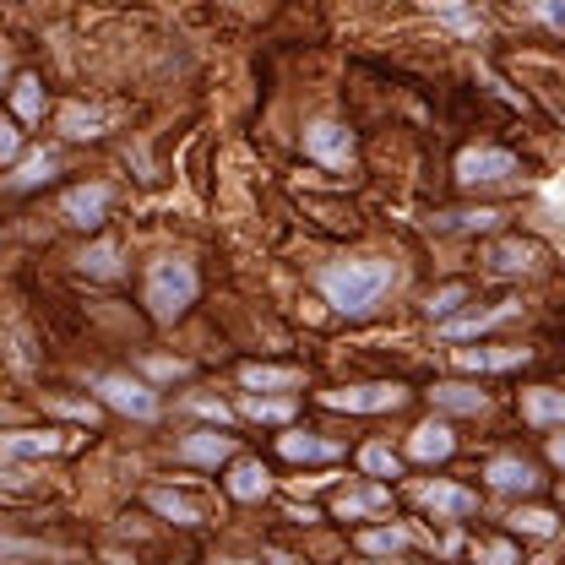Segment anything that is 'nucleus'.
<instances>
[{"instance_id":"1","label":"nucleus","mask_w":565,"mask_h":565,"mask_svg":"<svg viewBox=\"0 0 565 565\" xmlns=\"http://www.w3.org/2000/svg\"><path fill=\"white\" fill-rule=\"evenodd\" d=\"M316 282L338 316H370L381 294L397 282V267L392 262H338V267H321Z\"/></svg>"},{"instance_id":"2","label":"nucleus","mask_w":565,"mask_h":565,"mask_svg":"<svg viewBox=\"0 0 565 565\" xmlns=\"http://www.w3.org/2000/svg\"><path fill=\"white\" fill-rule=\"evenodd\" d=\"M196 267L185 262V256H163V262H152L147 267V282H141V299H147V310H152V321H163V327H174L191 305H196Z\"/></svg>"},{"instance_id":"3","label":"nucleus","mask_w":565,"mask_h":565,"mask_svg":"<svg viewBox=\"0 0 565 565\" xmlns=\"http://www.w3.org/2000/svg\"><path fill=\"white\" fill-rule=\"evenodd\" d=\"M305 152H310L321 169H338V174H349L353 158H359L353 131L338 126V120H310V126H305Z\"/></svg>"},{"instance_id":"4","label":"nucleus","mask_w":565,"mask_h":565,"mask_svg":"<svg viewBox=\"0 0 565 565\" xmlns=\"http://www.w3.org/2000/svg\"><path fill=\"white\" fill-rule=\"evenodd\" d=\"M93 392H98L115 414H126V419H141V424L158 419V392L141 386V381H131V375H98Z\"/></svg>"},{"instance_id":"5","label":"nucleus","mask_w":565,"mask_h":565,"mask_svg":"<svg viewBox=\"0 0 565 565\" xmlns=\"http://www.w3.org/2000/svg\"><path fill=\"white\" fill-rule=\"evenodd\" d=\"M321 403L338 414H397L408 392L403 386H343V392H321Z\"/></svg>"},{"instance_id":"6","label":"nucleus","mask_w":565,"mask_h":565,"mask_svg":"<svg viewBox=\"0 0 565 565\" xmlns=\"http://www.w3.org/2000/svg\"><path fill=\"white\" fill-rule=\"evenodd\" d=\"M511 174H516V158L500 152V147H468L457 158V180L462 185H505Z\"/></svg>"},{"instance_id":"7","label":"nucleus","mask_w":565,"mask_h":565,"mask_svg":"<svg viewBox=\"0 0 565 565\" xmlns=\"http://www.w3.org/2000/svg\"><path fill=\"white\" fill-rule=\"evenodd\" d=\"M61 212H66L71 228H98L104 217H109V185H76V191H66V202H61Z\"/></svg>"},{"instance_id":"8","label":"nucleus","mask_w":565,"mask_h":565,"mask_svg":"<svg viewBox=\"0 0 565 565\" xmlns=\"http://www.w3.org/2000/svg\"><path fill=\"white\" fill-rule=\"evenodd\" d=\"M174 457H180V462H196V468H217V462H228V457H234V435L196 429V435H185V440L174 446Z\"/></svg>"},{"instance_id":"9","label":"nucleus","mask_w":565,"mask_h":565,"mask_svg":"<svg viewBox=\"0 0 565 565\" xmlns=\"http://www.w3.org/2000/svg\"><path fill=\"white\" fill-rule=\"evenodd\" d=\"M484 479H490L494 490H505V494H533L539 490V468H533L527 457H490Z\"/></svg>"},{"instance_id":"10","label":"nucleus","mask_w":565,"mask_h":565,"mask_svg":"<svg viewBox=\"0 0 565 565\" xmlns=\"http://www.w3.org/2000/svg\"><path fill=\"white\" fill-rule=\"evenodd\" d=\"M490 267L505 273V278H533L539 273V245H527V239H494Z\"/></svg>"},{"instance_id":"11","label":"nucleus","mask_w":565,"mask_h":565,"mask_svg":"<svg viewBox=\"0 0 565 565\" xmlns=\"http://www.w3.org/2000/svg\"><path fill=\"white\" fill-rule=\"evenodd\" d=\"M419 505H429L435 516H473L479 494L462 490V484H419Z\"/></svg>"},{"instance_id":"12","label":"nucleus","mask_w":565,"mask_h":565,"mask_svg":"<svg viewBox=\"0 0 565 565\" xmlns=\"http://www.w3.org/2000/svg\"><path fill=\"white\" fill-rule=\"evenodd\" d=\"M50 451H61V435H39V429L0 435V462H28V457H50Z\"/></svg>"},{"instance_id":"13","label":"nucleus","mask_w":565,"mask_h":565,"mask_svg":"<svg viewBox=\"0 0 565 565\" xmlns=\"http://www.w3.org/2000/svg\"><path fill=\"white\" fill-rule=\"evenodd\" d=\"M278 451L288 462H332L343 446L338 440H321V435H305V429H288V435H278Z\"/></svg>"},{"instance_id":"14","label":"nucleus","mask_w":565,"mask_h":565,"mask_svg":"<svg viewBox=\"0 0 565 565\" xmlns=\"http://www.w3.org/2000/svg\"><path fill=\"white\" fill-rule=\"evenodd\" d=\"M451 451H457V435L446 424H419L408 435V457H419V462H446Z\"/></svg>"},{"instance_id":"15","label":"nucleus","mask_w":565,"mask_h":565,"mask_svg":"<svg viewBox=\"0 0 565 565\" xmlns=\"http://www.w3.org/2000/svg\"><path fill=\"white\" fill-rule=\"evenodd\" d=\"M522 414H527V424H539V429H555V424H565V392H555V386L522 392Z\"/></svg>"},{"instance_id":"16","label":"nucleus","mask_w":565,"mask_h":565,"mask_svg":"<svg viewBox=\"0 0 565 565\" xmlns=\"http://www.w3.org/2000/svg\"><path fill=\"white\" fill-rule=\"evenodd\" d=\"M299 381H305V370H294V364H245L239 370V386H250V392H288Z\"/></svg>"},{"instance_id":"17","label":"nucleus","mask_w":565,"mask_h":565,"mask_svg":"<svg viewBox=\"0 0 565 565\" xmlns=\"http://www.w3.org/2000/svg\"><path fill=\"white\" fill-rule=\"evenodd\" d=\"M267 490H273V473H267L256 457H239V462L228 468V494H234V500H262Z\"/></svg>"},{"instance_id":"18","label":"nucleus","mask_w":565,"mask_h":565,"mask_svg":"<svg viewBox=\"0 0 565 565\" xmlns=\"http://www.w3.org/2000/svg\"><path fill=\"white\" fill-rule=\"evenodd\" d=\"M527 359H533V349H457L462 370H516Z\"/></svg>"},{"instance_id":"19","label":"nucleus","mask_w":565,"mask_h":565,"mask_svg":"<svg viewBox=\"0 0 565 565\" xmlns=\"http://www.w3.org/2000/svg\"><path fill=\"white\" fill-rule=\"evenodd\" d=\"M516 310H522V305H511V299H505V305L479 310V316H468V321H446V327H440V338H451V343H457V338H479V332H490V327H500V321H511Z\"/></svg>"},{"instance_id":"20","label":"nucleus","mask_w":565,"mask_h":565,"mask_svg":"<svg viewBox=\"0 0 565 565\" xmlns=\"http://www.w3.org/2000/svg\"><path fill=\"white\" fill-rule=\"evenodd\" d=\"M386 500H392V494L381 490V484H359V490L338 494V500H332V511L353 522V516H375V511H386Z\"/></svg>"},{"instance_id":"21","label":"nucleus","mask_w":565,"mask_h":565,"mask_svg":"<svg viewBox=\"0 0 565 565\" xmlns=\"http://www.w3.org/2000/svg\"><path fill=\"white\" fill-rule=\"evenodd\" d=\"M147 505H152L158 516H169L174 527H196V522H202V505L185 500V494H174V490H147Z\"/></svg>"},{"instance_id":"22","label":"nucleus","mask_w":565,"mask_h":565,"mask_svg":"<svg viewBox=\"0 0 565 565\" xmlns=\"http://www.w3.org/2000/svg\"><path fill=\"white\" fill-rule=\"evenodd\" d=\"M429 397H435V408H451V414H484V392L462 386V381H440Z\"/></svg>"},{"instance_id":"23","label":"nucleus","mask_w":565,"mask_h":565,"mask_svg":"<svg viewBox=\"0 0 565 565\" xmlns=\"http://www.w3.org/2000/svg\"><path fill=\"white\" fill-rule=\"evenodd\" d=\"M104 126H109V115H104V109H82V104H66V109H61V131L76 137V141L104 137Z\"/></svg>"},{"instance_id":"24","label":"nucleus","mask_w":565,"mask_h":565,"mask_svg":"<svg viewBox=\"0 0 565 565\" xmlns=\"http://www.w3.org/2000/svg\"><path fill=\"white\" fill-rule=\"evenodd\" d=\"M55 169H61V158H55V152H28V158L17 163V174H11V185H17V191H33V185H44V180H55Z\"/></svg>"},{"instance_id":"25","label":"nucleus","mask_w":565,"mask_h":565,"mask_svg":"<svg viewBox=\"0 0 565 565\" xmlns=\"http://www.w3.org/2000/svg\"><path fill=\"white\" fill-rule=\"evenodd\" d=\"M239 414H245V419L282 424V419H294V397H262V392H250V397L239 403Z\"/></svg>"},{"instance_id":"26","label":"nucleus","mask_w":565,"mask_h":565,"mask_svg":"<svg viewBox=\"0 0 565 565\" xmlns=\"http://www.w3.org/2000/svg\"><path fill=\"white\" fill-rule=\"evenodd\" d=\"M359 468H364V473H375V479H397V473H403V457H397L392 446L370 440V446L359 451Z\"/></svg>"},{"instance_id":"27","label":"nucleus","mask_w":565,"mask_h":565,"mask_svg":"<svg viewBox=\"0 0 565 565\" xmlns=\"http://www.w3.org/2000/svg\"><path fill=\"white\" fill-rule=\"evenodd\" d=\"M82 273H87V278H115V273H120V245L98 239L93 250H82Z\"/></svg>"},{"instance_id":"28","label":"nucleus","mask_w":565,"mask_h":565,"mask_svg":"<svg viewBox=\"0 0 565 565\" xmlns=\"http://www.w3.org/2000/svg\"><path fill=\"white\" fill-rule=\"evenodd\" d=\"M11 104H17V120H39L44 115V93H39V76H22L17 87H11Z\"/></svg>"},{"instance_id":"29","label":"nucleus","mask_w":565,"mask_h":565,"mask_svg":"<svg viewBox=\"0 0 565 565\" xmlns=\"http://www.w3.org/2000/svg\"><path fill=\"white\" fill-rule=\"evenodd\" d=\"M359 550L364 555H397V550H408V533L403 527H370V533H359Z\"/></svg>"},{"instance_id":"30","label":"nucleus","mask_w":565,"mask_h":565,"mask_svg":"<svg viewBox=\"0 0 565 565\" xmlns=\"http://www.w3.org/2000/svg\"><path fill=\"white\" fill-rule=\"evenodd\" d=\"M0 561H66L55 544H33V539H0Z\"/></svg>"},{"instance_id":"31","label":"nucleus","mask_w":565,"mask_h":565,"mask_svg":"<svg viewBox=\"0 0 565 565\" xmlns=\"http://www.w3.org/2000/svg\"><path fill=\"white\" fill-rule=\"evenodd\" d=\"M511 527H516V533H527V539H550V533H555V511L527 505V511H516V516H511Z\"/></svg>"},{"instance_id":"32","label":"nucleus","mask_w":565,"mask_h":565,"mask_svg":"<svg viewBox=\"0 0 565 565\" xmlns=\"http://www.w3.org/2000/svg\"><path fill=\"white\" fill-rule=\"evenodd\" d=\"M462 299H468V288H462V282H446V288H435V294H429V305H424V310H429V321H446Z\"/></svg>"},{"instance_id":"33","label":"nucleus","mask_w":565,"mask_h":565,"mask_svg":"<svg viewBox=\"0 0 565 565\" xmlns=\"http://www.w3.org/2000/svg\"><path fill=\"white\" fill-rule=\"evenodd\" d=\"M446 223H451V228H473V234H490L494 223H500V212H490V207H479V212H451Z\"/></svg>"},{"instance_id":"34","label":"nucleus","mask_w":565,"mask_h":565,"mask_svg":"<svg viewBox=\"0 0 565 565\" xmlns=\"http://www.w3.org/2000/svg\"><path fill=\"white\" fill-rule=\"evenodd\" d=\"M440 17H446L457 33H484V22H479V17H468V11H462V0H440Z\"/></svg>"},{"instance_id":"35","label":"nucleus","mask_w":565,"mask_h":565,"mask_svg":"<svg viewBox=\"0 0 565 565\" xmlns=\"http://www.w3.org/2000/svg\"><path fill=\"white\" fill-rule=\"evenodd\" d=\"M473 561L479 565H516V550H511V544H479Z\"/></svg>"},{"instance_id":"36","label":"nucleus","mask_w":565,"mask_h":565,"mask_svg":"<svg viewBox=\"0 0 565 565\" xmlns=\"http://www.w3.org/2000/svg\"><path fill=\"white\" fill-rule=\"evenodd\" d=\"M17 152H22V131L11 120H0V163H11Z\"/></svg>"},{"instance_id":"37","label":"nucleus","mask_w":565,"mask_h":565,"mask_svg":"<svg viewBox=\"0 0 565 565\" xmlns=\"http://www.w3.org/2000/svg\"><path fill=\"white\" fill-rule=\"evenodd\" d=\"M533 11H539L550 28H565V6H561V0H533Z\"/></svg>"},{"instance_id":"38","label":"nucleus","mask_w":565,"mask_h":565,"mask_svg":"<svg viewBox=\"0 0 565 565\" xmlns=\"http://www.w3.org/2000/svg\"><path fill=\"white\" fill-rule=\"evenodd\" d=\"M191 408H196V414H207V419H217V424H228V419H234V414H228L223 403H212V397H191Z\"/></svg>"},{"instance_id":"39","label":"nucleus","mask_w":565,"mask_h":565,"mask_svg":"<svg viewBox=\"0 0 565 565\" xmlns=\"http://www.w3.org/2000/svg\"><path fill=\"white\" fill-rule=\"evenodd\" d=\"M147 370H152L158 381H169V375H185V364H180V359H152Z\"/></svg>"},{"instance_id":"40","label":"nucleus","mask_w":565,"mask_h":565,"mask_svg":"<svg viewBox=\"0 0 565 565\" xmlns=\"http://www.w3.org/2000/svg\"><path fill=\"white\" fill-rule=\"evenodd\" d=\"M273 565H299V561L294 555H273Z\"/></svg>"},{"instance_id":"41","label":"nucleus","mask_w":565,"mask_h":565,"mask_svg":"<svg viewBox=\"0 0 565 565\" xmlns=\"http://www.w3.org/2000/svg\"><path fill=\"white\" fill-rule=\"evenodd\" d=\"M217 565H256V561H217Z\"/></svg>"},{"instance_id":"42","label":"nucleus","mask_w":565,"mask_h":565,"mask_svg":"<svg viewBox=\"0 0 565 565\" xmlns=\"http://www.w3.org/2000/svg\"><path fill=\"white\" fill-rule=\"evenodd\" d=\"M0 565H33V561H0Z\"/></svg>"},{"instance_id":"43","label":"nucleus","mask_w":565,"mask_h":565,"mask_svg":"<svg viewBox=\"0 0 565 565\" xmlns=\"http://www.w3.org/2000/svg\"><path fill=\"white\" fill-rule=\"evenodd\" d=\"M364 565H397V561H364Z\"/></svg>"},{"instance_id":"44","label":"nucleus","mask_w":565,"mask_h":565,"mask_svg":"<svg viewBox=\"0 0 565 565\" xmlns=\"http://www.w3.org/2000/svg\"><path fill=\"white\" fill-rule=\"evenodd\" d=\"M0 76H6V55H0Z\"/></svg>"},{"instance_id":"45","label":"nucleus","mask_w":565,"mask_h":565,"mask_svg":"<svg viewBox=\"0 0 565 565\" xmlns=\"http://www.w3.org/2000/svg\"><path fill=\"white\" fill-rule=\"evenodd\" d=\"M0 419H6V408H0Z\"/></svg>"}]
</instances>
